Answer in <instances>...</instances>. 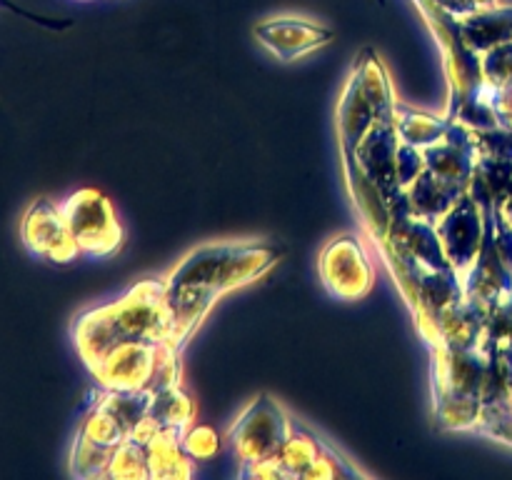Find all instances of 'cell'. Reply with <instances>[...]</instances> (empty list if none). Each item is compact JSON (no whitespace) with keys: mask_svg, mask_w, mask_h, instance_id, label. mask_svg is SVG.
Listing matches in <instances>:
<instances>
[{"mask_svg":"<svg viewBox=\"0 0 512 480\" xmlns=\"http://www.w3.org/2000/svg\"><path fill=\"white\" fill-rule=\"evenodd\" d=\"M280 250L258 243H223L193 250L165 280V343L180 353L215 300L263 275Z\"/></svg>","mask_w":512,"mask_h":480,"instance_id":"6da1fadb","label":"cell"},{"mask_svg":"<svg viewBox=\"0 0 512 480\" xmlns=\"http://www.w3.org/2000/svg\"><path fill=\"white\" fill-rule=\"evenodd\" d=\"M165 283L138 285L123 300L90 310L75 320L73 338L80 358L93 368L110 348L128 340H165L168 315H165Z\"/></svg>","mask_w":512,"mask_h":480,"instance_id":"7a4b0ae2","label":"cell"},{"mask_svg":"<svg viewBox=\"0 0 512 480\" xmlns=\"http://www.w3.org/2000/svg\"><path fill=\"white\" fill-rule=\"evenodd\" d=\"M290 435H293V420L285 418L280 405H275L268 395L255 398L230 430L235 455L243 460L245 468L273 458L288 443Z\"/></svg>","mask_w":512,"mask_h":480,"instance_id":"3957f363","label":"cell"},{"mask_svg":"<svg viewBox=\"0 0 512 480\" xmlns=\"http://www.w3.org/2000/svg\"><path fill=\"white\" fill-rule=\"evenodd\" d=\"M63 213L80 255L98 258V255H110L118 250L123 230L103 193L93 188L78 190L63 203Z\"/></svg>","mask_w":512,"mask_h":480,"instance_id":"277c9868","label":"cell"},{"mask_svg":"<svg viewBox=\"0 0 512 480\" xmlns=\"http://www.w3.org/2000/svg\"><path fill=\"white\" fill-rule=\"evenodd\" d=\"M20 238L30 255L50 263H70L80 255L63 205L50 198H38L20 220Z\"/></svg>","mask_w":512,"mask_h":480,"instance_id":"5b68a950","label":"cell"},{"mask_svg":"<svg viewBox=\"0 0 512 480\" xmlns=\"http://www.w3.org/2000/svg\"><path fill=\"white\" fill-rule=\"evenodd\" d=\"M320 275L328 290L338 298H360L373 285V268L368 263L363 245L350 235L335 238L325 245L320 255Z\"/></svg>","mask_w":512,"mask_h":480,"instance_id":"8992f818","label":"cell"},{"mask_svg":"<svg viewBox=\"0 0 512 480\" xmlns=\"http://www.w3.org/2000/svg\"><path fill=\"white\" fill-rule=\"evenodd\" d=\"M255 35L280 60H295L333 40V30L303 18H270L255 25Z\"/></svg>","mask_w":512,"mask_h":480,"instance_id":"52a82bcc","label":"cell"},{"mask_svg":"<svg viewBox=\"0 0 512 480\" xmlns=\"http://www.w3.org/2000/svg\"><path fill=\"white\" fill-rule=\"evenodd\" d=\"M430 3H433L435 10H440V13H448L458 18V15H468L480 8H488L495 0H430Z\"/></svg>","mask_w":512,"mask_h":480,"instance_id":"ba28073f","label":"cell"},{"mask_svg":"<svg viewBox=\"0 0 512 480\" xmlns=\"http://www.w3.org/2000/svg\"><path fill=\"white\" fill-rule=\"evenodd\" d=\"M495 213H498V218H503L505 223L512 228V178H510V185H508V193H505V200L500 203V208H495Z\"/></svg>","mask_w":512,"mask_h":480,"instance_id":"9c48e42d","label":"cell"}]
</instances>
